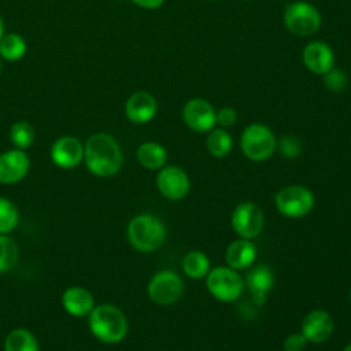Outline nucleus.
Returning a JSON list of instances; mask_svg holds the SVG:
<instances>
[{"mask_svg": "<svg viewBox=\"0 0 351 351\" xmlns=\"http://www.w3.org/2000/svg\"><path fill=\"white\" fill-rule=\"evenodd\" d=\"M84 162L99 177H111L122 166V151L117 140L107 133L92 134L84 145Z\"/></svg>", "mask_w": 351, "mask_h": 351, "instance_id": "f257e3e1", "label": "nucleus"}, {"mask_svg": "<svg viewBox=\"0 0 351 351\" xmlns=\"http://www.w3.org/2000/svg\"><path fill=\"white\" fill-rule=\"evenodd\" d=\"M88 325L93 336L103 343H119L128 333L125 314L112 304L95 306L88 315Z\"/></svg>", "mask_w": 351, "mask_h": 351, "instance_id": "f03ea898", "label": "nucleus"}, {"mask_svg": "<svg viewBox=\"0 0 351 351\" xmlns=\"http://www.w3.org/2000/svg\"><path fill=\"white\" fill-rule=\"evenodd\" d=\"M128 240L137 251L152 252L165 243L166 228L155 215L140 214L128 225Z\"/></svg>", "mask_w": 351, "mask_h": 351, "instance_id": "7ed1b4c3", "label": "nucleus"}, {"mask_svg": "<svg viewBox=\"0 0 351 351\" xmlns=\"http://www.w3.org/2000/svg\"><path fill=\"white\" fill-rule=\"evenodd\" d=\"M282 19L287 30L299 37L315 34L322 25V16L317 7L304 0L288 3Z\"/></svg>", "mask_w": 351, "mask_h": 351, "instance_id": "20e7f679", "label": "nucleus"}, {"mask_svg": "<svg viewBox=\"0 0 351 351\" xmlns=\"http://www.w3.org/2000/svg\"><path fill=\"white\" fill-rule=\"evenodd\" d=\"M240 147L248 159L263 162L274 154L277 140L269 126L263 123H251L241 133Z\"/></svg>", "mask_w": 351, "mask_h": 351, "instance_id": "39448f33", "label": "nucleus"}, {"mask_svg": "<svg viewBox=\"0 0 351 351\" xmlns=\"http://www.w3.org/2000/svg\"><path fill=\"white\" fill-rule=\"evenodd\" d=\"M207 289L221 302H234L244 291V280L232 267L217 266L207 273Z\"/></svg>", "mask_w": 351, "mask_h": 351, "instance_id": "423d86ee", "label": "nucleus"}, {"mask_svg": "<svg viewBox=\"0 0 351 351\" xmlns=\"http://www.w3.org/2000/svg\"><path fill=\"white\" fill-rule=\"evenodd\" d=\"M274 204L277 211L284 217L300 218L313 210L314 195L303 185H289L277 192Z\"/></svg>", "mask_w": 351, "mask_h": 351, "instance_id": "0eeeda50", "label": "nucleus"}, {"mask_svg": "<svg viewBox=\"0 0 351 351\" xmlns=\"http://www.w3.org/2000/svg\"><path fill=\"white\" fill-rule=\"evenodd\" d=\"M184 291V284L180 276L171 270H162L156 273L148 284V296L160 306L176 303Z\"/></svg>", "mask_w": 351, "mask_h": 351, "instance_id": "6e6552de", "label": "nucleus"}, {"mask_svg": "<svg viewBox=\"0 0 351 351\" xmlns=\"http://www.w3.org/2000/svg\"><path fill=\"white\" fill-rule=\"evenodd\" d=\"M215 114L217 110L203 97L189 99L182 107V119L185 125L196 133H206L215 128Z\"/></svg>", "mask_w": 351, "mask_h": 351, "instance_id": "1a4fd4ad", "label": "nucleus"}, {"mask_svg": "<svg viewBox=\"0 0 351 351\" xmlns=\"http://www.w3.org/2000/svg\"><path fill=\"white\" fill-rule=\"evenodd\" d=\"M232 226L240 237L251 240L262 232L263 213L254 202H243L233 210Z\"/></svg>", "mask_w": 351, "mask_h": 351, "instance_id": "9d476101", "label": "nucleus"}, {"mask_svg": "<svg viewBox=\"0 0 351 351\" xmlns=\"http://www.w3.org/2000/svg\"><path fill=\"white\" fill-rule=\"evenodd\" d=\"M156 186L165 197L180 200L188 195L191 182L188 174L181 167L163 166L156 176Z\"/></svg>", "mask_w": 351, "mask_h": 351, "instance_id": "9b49d317", "label": "nucleus"}, {"mask_svg": "<svg viewBox=\"0 0 351 351\" xmlns=\"http://www.w3.org/2000/svg\"><path fill=\"white\" fill-rule=\"evenodd\" d=\"M303 64L308 71L317 75H324L335 67V52L325 41H310L302 51Z\"/></svg>", "mask_w": 351, "mask_h": 351, "instance_id": "f8f14e48", "label": "nucleus"}, {"mask_svg": "<svg viewBox=\"0 0 351 351\" xmlns=\"http://www.w3.org/2000/svg\"><path fill=\"white\" fill-rule=\"evenodd\" d=\"M30 167V159L23 149L15 148L0 155V184L11 185L22 181Z\"/></svg>", "mask_w": 351, "mask_h": 351, "instance_id": "ddd939ff", "label": "nucleus"}, {"mask_svg": "<svg viewBox=\"0 0 351 351\" xmlns=\"http://www.w3.org/2000/svg\"><path fill=\"white\" fill-rule=\"evenodd\" d=\"M51 159L58 167L73 169L84 160V145L73 136H63L52 144Z\"/></svg>", "mask_w": 351, "mask_h": 351, "instance_id": "4468645a", "label": "nucleus"}, {"mask_svg": "<svg viewBox=\"0 0 351 351\" xmlns=\"http://www.w3.org/2000/svg\"><path fill=\"white\" fill-rule=\"evenodd\" d=\"M333 318L325 310L310 311L302 322V333L307 341L319 344L328 340L333 332Z\"/></svg>", "mask_w": 351, "mask_h": 351, "instance_id": "2eb2a0df", "label": "nucleus"}, {"mask_svg": "<svg viewBox=\"0 0 351 351\" xmlns=\"http://www.w3.org/2000/svg\"><path fill=\"white\" fill-rule=\"evenodd\" d=\"M158 112L156 99L145 92L138 90L129 96L125 104V114L133 123H147L155 118Z\"/></svg>", "mask_w": 351, "mask_h": 351, "instance_id": "dca6fc26", "label": "nucleus"}, {"mask_svg": "<svg viewBox=\"0 0 351 351\" xmlns=\"http://www.w3.org/2000/svg\"><path fill=\"white\" fill-rule=\"evenodd\" d=\"M244 284L247 285L254 302L256 304H263L274 284L273 271L266 265H258L248 270Z\"/></svg>", "mask_w": 351, "mask_h": 351, "instance_id": "f3484780", "label": "nucleus"}, {"mask_svg": "<svg viewBox=\"0 0 351 351\" xmlns=\"http://www.w3.org/2000/svg\"><path fill=\"white\" fill-rule=\"evenodd\" d=\"M256 258V248L248 239H237L229 244L225 252V259L229 267L234 270H245L252 266Z\"/></svg>", "mask_w": 351, "mask_h": 351, "instance_id": "a211bd4d", "label": "nucleus"}, {"mask_svg": "<svg viewBox=\"0 0 351 351\" xmlns=\"http://www.w3.org/2000/svg\"><path fill=\"white\" fill-rule=\"evenodd\" d=\"M63 308L73 317H86L95 307L92 293L82 287H70L62 295Z\"/></svg>", "mask_w": 351, "mask_h": 351, "instance_id": "6ab92c4d", "label": "nucleus"}, {"mask_svg": "<svg viewBox=\"0 0 351 351\" xmlns=\"http://www.w3.org/2000/svg\"><path fill=\"white\" fill-rule=\"evenodd\" d=\"M138 163L148 170H159L167 162V151L163 145L155 141H145L137 148Z\"/></svg>", "mask_w": 351, "mask_h": 351, "instance_id": "aec40b11", "label": "nucleus"}, {"mask_svg": "<svg viewBox=\"0 0 351 351\" xmlns=\"http://www.w3.org/2000/svg\"><path fill=\"white\" fill-rule=\"evenodd\" d=\"M4 351H38V343L30 330L18 328L7 335Z\"/></svg>", "mask_w": 351, "mask_h": 351, "instance_id": "412c9836", "label": "nucleus"}, {"mask_svg": "<svg viewBox=\"0 0 351 351\" xmlns=\"http://www.w3.org/2000/svg\"><path fill=\"white\" fill-rule=\"evenodd\" d=\"M206 147L213 156L223 158L232 151L233 140L223 128H213L206 138Z\"/></svg>", "mask_w": 351, "mask_h": 351, "instance_id": "4be33fe9", "label": "nucleus"}, {"mask_svg": "<svg viewBox=\"0 0 351 351\" xmlns=\"http://www.w3.org/2000/svg\"><path fill=\"white\" fill-rule=\"evenodd\" d=\"M182 270L191 278H203L210 271L208 256L202 251L188 252L182 259Z\"/></svg>", "mask_w": 351, "mask_h": 351, "instance_id": "5701e85b", "label": "nucleus"}, {"mask_svg": "<svg viewBox=\"0 0 351 351\" xmlns=\"http://www.w3.org/2000/svg\"><path fill=\"white\" fill-rule=\"evenodd\" d=\"M26 53V41L16 33L4 34L0 38V56L5 60L15 62Z\"/></svg>", "mask_w": 351, "mask_h": 351, "instance_id": "b1692460", "label": "nucleus"}, {"mask_svg": "<svg viewBox=\"0 0 351 351\" xmlns=\"http://www.w3.org/2000/svg\"><path fill=\"white\" fill-rule=\"evenodd\" d=\"M18 245L7 234H0V273L10 271L18 262Z\"/></svg>", "mask_w": 351, "mask_h": 351, "instance_id": "393cba45", "label": "nucleus"}, {"mask_svg": "<svg viewBox=\"0 0 351 351\" xmlns=\"http://www.w3.org/2000/svg\"><path fill=\"white\" fill-rule=\"evenodd\" d=\"M10 140L19 149L29 148L34 141V129L29 122H15L10 129Z\"/></svg>", "mask_w": 351, "mask_h": 351, "instance_id": "a878e982", "label": "nucleus"}, {"mask_svg": "<svg viewBox=\"0 0 351 351\" xmlns=\"http://www.w3.org/2000/svg\"><path fill=\"white\" fill-rule=\"evenodd\" d=\"M19 221V213L16 206L5 199L0 197V234H7L12 232Z\"/></svg>", "mask_w": 351, "mask_h": 351, "instance_id": "bb28decb", "label": "nucleus"}, {"mask_svg": "<svg viewBox=\"0 0 351 351\" xmlns=\"http://www.w3.org/2000/svg\"><path fill=\"white\" fill-rule=\"evenodd\" d=\"M322 82L328 90L339 93L347 88L348 77L343 70L333 67L322 75Z\"/></svg>", "mask_w": 351, "mask_h": 351, "instance_id": "cd10ccee", "label": "nucleus"}, {"mask_svg": "<svg viewBox=\"0 0 351 351\" xmlns=\"http://www.w3.org/2000/svg\"><path fill=\"white\" fill-rule=\"evenodd\" d=\"M277 147H278L281 155L285 158H296L302 151L300 140L291 134L282 136L280 138V141H277Z\"/></svg>", "mask_w": 351, "mask_h": 351, "instance_id": "c85d7f7f", "label": "nucleus"}, {"mask_svg": "<svg viewBox=\"0 0 351 351\" xmlns=\"http://www.w3.org/2000/svg\"><path fill=\"white\" fill-rule=\"evenodd\" d=\"M215 118H217V123L221 126V128H229V126H233L237 121V112L233 107H222L217 111L215 114Z\"/></svg>", "mask_w": 351, "mask_h": 351, "instance_id": "c756f323", "label": "nucleus"}, {"mask_svg": "<svg viewBox=\"0 0 351 351\" xmlns=\"http://www.w3.org/2000/svg\"><path fill=\"white\" fill-rule=\"evenodd\" d=\"M307 339L303 336V333H292L284 340V351H303L306 348Z\"/></svg>", "mask_w": 351, "mask_h": 351, "instance_id": "7c9ffc66", "label": "nucleus"}, {"mask_svg": "<svg viewBox=\"0 0 351 351\" xmlns=\"http://www.w3.org/2000/svg\"><path fill=\"white\" fill-rule=\"evenodd\" d=\"M132 3H134L136 5H138L144 10H156V8L162 7L165 0H132Z\"/></svg>", "mask_w": 351, "mask_h": 351, "instance_id": "2f4dec72", "label": "nucleus"}, {"mask_svg": "<svg viewBox=\"0 0 351 351\" xmlns=\"http://www.w3.org/2000/svg\"><path fill=\"white\" fill-rule=\"evenodd\" d=\"M4 36V25H3V19L0 16V38Z\"/></svg>", "mask_w": 351, "mask_h": 351, "instance_id": "473e14b6", "label": "nucleus"}, {"mask_svg": "<svg viewBox=\"0 0 351 351\" xmlns=\"http://www.w3.org/2000/svg\"><path fill=\"white\" fill-rule=\"evenodd\" d=\"M343 351H351V343L348 346H346V348Z\"/></svg>", "mask_w": 351, "mask_h": 351, "instance_id": "72a5a7b5", "label": "nucleus"}, {"mask_svg": "<svg viewBox=\"0 0 351 351\" xmlns=\"http://www.w3.org/2000/svg\"><path fill=\"white\" fill-rule=\"evenodd\" d=\"M350 300H351V291H350Z\"/></svg>", "mask_w": 351, "mask_h": 351, "instance_id": "f704fd0d", "label": "nucleus"}, {"mask_svg": "<svg viewBox=\"0 0 351 351\" xmlns=\"http://www.w3.org/2000/svg\"><path fill=\"white\" fill-rule=\"evenodd\" d=\"M0 70H1V62H0Z\"/></svg>", "mask_w": 351, "mask_h": 351, "instance_id": "c9c22d12", "label": "nucleus"}, {"mask_svg": "<svg viewBox=\"0 0 351 351\" xmlns=\"http://www.w3.org/2000/svg\"><path fill=\"white\" fill-rule=\"evenodd\" d=\"M208 1H217V0H208Z\"/></svg>", "mask_w": 351, "mask_h": 351, "instance_id": "e433bc0d", "label": "nucleus"}, {"mask_svg": "<svg viewBox=\"0 0 351 351\" xmlns=\"http://www.w3.org/2000/svg\"><path fill=\"white\" fill-rule=\"evenodd\" d=\"M243 1H250V0H243Z\"/></svg>", "mask_w": 351, "mask_h": 351, "instance_id": "4c0bfd02", "label": "nucleus"}]
</instances>
